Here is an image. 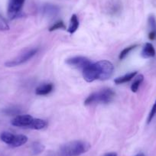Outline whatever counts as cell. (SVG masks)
<instances>
[{"label": "cell", "instance_id": "d6986e66", "mask_svg": "<svg viewBox=\"0 0 156 156\" xmlns=\"http://www.w3.org/2000/svg\"><path fill=\"white\" fill-rule=\"evenodd\" d=\"M137 47H138L137 44H134V45H131V46H129V47H127V48H124L123 50L120 52V54H119V58L120 60H123L124 58H125L126 57L127 55H128L132 51L134 50V49Z\"/></svg>", "mask_w": 156, "mask_h": 156}, {"label": "cell", "instance_id": "e0dca14e", "mask_svg": "<svg viewBox=\"0 0 156 156\" xmlns=\"http://www.w3.org/2000/svg\"><path fill=\"white\" fill-rule=\"evenodd\" d=\"M58 12V7L55 6V5H48L46 6H44V13L45 16H51V17H53L55 16Z\"/></svg>", "mask_w": 156, "mask_h": 156}, {"label": "cell", "instance_id": "ba28073f", "mask_svg": "<svg viewBox=\"0 0 156 156\" xmlns=\"http://www.w3.org/2000/svg\"><path fill=\"white\" fill-rule=\"evenodd\" d=\"M83 76L87 82H93L96 80H99V73L96 67L95 63H91L90 65L85 67L83 70Z\"/></svg>", "mask_w": 156, "mask_h": 156}, {"label": "cell", "instance_id": "7c38bea8", "mask_svg": "<svg viewBox=\"0 0 156 156\" xmlns=\"http://www.w3.org/2000/svg\"><path fill=\"white\" fill-rule=\"evenodd\" d=\"M136 75H137V71L130 72V73H127V74L124 75V76L115 78L114 82H115V83H116V84H122V83H127V82L133 80V78H135V76H136Z\"/></svg>", "mask_w": 156, "mask_h": 156}, {"label": "cell", "instance_id": "ac0fdd59", "mask_svg": "<svg viewBox=\"0 0 156 156\" xmlns=\"http://www.w3.org/2000/svg\"><path fill=\"white\" fill-rule=\"evenodd\" d=\"M144 80V76L142 74L138 75L137 77L135 79V80L133 81V83H132L131 85V90L133 91V93H136L139 90V86L141 85V83H142Z\"/></svg>", "mask_w": 156, "mask_h": 156}, {"label": "cell", "instance_id": "5b68a950", "mask_svg": "<svg viewBox=\"0 0 156 156\" xmlns=\"http://www.w3.org/2000/svg\"><path fill=\"white\" fill-rule=\"evenodd\" d=\"M25 0H9L8 16L10 19L17 17L22 10Z\"/></svg>", "mask_w": 156, "mask_h": 156}, {"label": "cell", "instance_id": "4fadbf2b", "mask_svg": "<svg viewBox=\"0 0 156 156\" xmlns=\"http://www.w3.org/2000/svg\"><path fill=\"white\" fill-rule=\"evenodd\" d=\"M47 125H48L47 122H46L45 120H44V119H34V118L31 126H29V129H31L40 130L45 128V127L47 126Z\"/></svg>", "mask_w": 156, "mask_h": 156}, {"label": "cell", "instance_id": "484cf974", "mask_svg": "<svg viewBox=\"0 0 156 156\" xmlns=\"http://www.w3.org/2000/svg\"><path fill=\"white\" fill-rule=\"evenodd\" d=\"M136 156H145V155L143 154V153H139V154H136Z\"/></svg>", "mask_w": 156, "mask_h": 156}, {"label": "cell", "instance_id": "5bb4252c", "mask_svg": "<svg viewBox=\"0 0 156 156\" xmlns=\"http://www.w3.org/2000/svg\"><path fill=\"white\" fill-rule=\"evenodd\" d=\"M79 28V20H78V18L76 16V15L73 14L72 15L71 18H70V25H69V28L67 29L70 34H73L74 32H76V30Z\"/></svg>", "mask_w": 156, "mask_h": 156}, {"label": "cell", "instance_id": "3957f363", "mask_svg": "<svg viewBox=\"0 0 156 156\" xmlns=\"http://www.w3.org/2000/svg\"><path fill=\"white\" fill-rule=\"evenodd\" d=\"M37 51H38V49L37 48H31L21 53L19 55H18L16 58L5 62V65L8 67H12L21 65V64H24V63L27 62L30 59H31L37 53Z\"/></svg>", "mask_w": 156, "mask_h": 156}, {"label": "cell", "instance_id": "8992f818", "mask_svg": "<svg viewBox=\"0 0 156 156\" xmlns=\"http://www.w3.org/2000/svg\"><path fill=\"white\" fill-rule=\"evenodd\" d=\"M66 64L69 66L77 69H83L91 64V61L87 58L83 56H76L66 60Z\"/></svg>", "mask_w": 156, "mask_h": 156}, {"label": "cell", "instance_id": "6da1fadb", "mask_svg": "<svg viewBox=\"0 0 156 156\" xmlns=\"http://www.w3.org/2000/svg\"><path fill=\"white\" fill-rule=\"evenodd\" d=\"M90 148V145L84 141L75 140L61 145L58 156H80Z\"/></svg>", "mask_w": 156, "mask_h": 156}, {"label": "cell", "instance_id": "ffe728a7", "mask_svg": "<svg viewBox=\"0 0 156 156\" xmlns=\"http://www.w3.org/2000/svg\"><path fill=\"white\" fill-rule=\"evenodd\" d=\"M58 29H66V25H64L63 21H58L54 24L51 27L49 28V31H54Z\"/></svg>", "mask_w": 156, "mask_h": 156}, {"label": "cell", "instance_id": "52a82bcc", "mask_svg": "<svg viewBox=\"0 0 156 156\" xmlns=\"http://www.w3.org/2000/svg\"><path fill=\"white\" fill-rule=\"evenodd\" d=\"M33 118L31 115H17L11 121V124L14 126L20 127V128H28L29 129V126H31Z\"/></svg>", "mask_w": 156, "mask_h": 156}, {"label": "cell", "instance_id": "44dd1931", "mask_svg": "<svg viewBox=\"0 0 156 156\" xmlns=\"http://www.w3.org/2000/svg\"><path fill=\"white\" fill-rule=\"evenodd\" d=\"M148 26H149L150 29H151L150 31H155L156 32V19L155 18H154V16L151 15V16L148 17Z\"/></svg>", "mask_w": 156, "mask_h": 156}, {"label": "cell", "instance_id": "cb8c5ba5", "mask_svg": "<svg viewBox=\"0 0 156 156\" xmlns=\"http://www.w3.org/2000/svg\"><path fill=\"white\" fill-rule=\"evenodd\" d=\"M148 38H149L151 41H154V40H156L155 31H150V32L148 33Z\"/></svg>", "mask_w": 156, "mask_h": 156}, {"label": "cell", "instance_id": "9c48e42d", "mask_svg": "<svg viewBox=\"0 0 156 156\" xmlns=\"http://www.w3.org/2000/svg\"><path fill=\"white\" fill-rule=\"evenodd\" d=\"M54 89V85L51 83H44L37 87L35 90V94L38 96H45L52 92Z\"/></svg>", "mask_w": 156, "mask_h": 156}, {"label": "cell", "instance_id": "277c9868", "mask_svg": "<svg viewBox=\"0 0 156 156\" xmlns=\"http://www.w3.org/2000/svg\"><path fill=\"white\" fill-rule=\"evenodd\" d=\"M99 73V80H106L112 76L114 71V66L109 61H100L95 63Z\"/></svg>", "mask_w": 156, "mask_h": 156}, {"label": "cell", "instance_id": "30bf717a", "mask_svg": "<svg viewBox=\"0 0 156 156\" xmlns=\"http://www.w3.org/2000/svg\"><path fill=\"white\" fill-rule=\"evenodd\" d=\"M155 49L151 43H146L142 51V56L144 58H151L155 56Z\"/></svg>", "mask_w": 156, "mask_h": 156}, {"label": "cell", "instance_id": "603a6c76", "mask_svg": "<svg viewBox=\"0 0 156 156\" xmlns=\"http://www.w3.org/2000/svg\"><path fill=\"white\" fill-rule=\"evenodd\" d=\"M156 114V100L154 102V105H153L152 108H151V111H150L149 114H148V119H147V123L149 124L150 122H151V120L153 119V118L154 117Z\"/></svg>", "mask_w": 156, "mask_h": 156}, {"label": "cell", "instance_id": "d4e9b609", "mask_svg": "<svg viewBox=\"0 0 156 156\" xmlns=\"http://www.w3.org/2000/svg\"><path fill=\"white\" fill-rule=\"evenodd\" d=\"M104 156H117V154L115 152H108L105 154Z\"/></svg>", "mask_w": 156, "mask_h": 156}, {"label": "cell", "instance_id": "2e32d148", "mask_svg": "<svg viewBox=\"0 0 156 156\" xmlns=\"http://www.w3.org/2000/svg\"><path fill=\"white\" fill-rule=\"evenodd\" d=\"M45 148L44 145L43 144H41V142H33L32 145L31 146V150L32 154H41V152H43Z\"/></svg>", "mask_w": 156, "mask_h": 156}, {"label": "cell", "instance_id": "7a4b0ae2", "mask_svg": "<svg viewBox=\"0 0 156 156\" xmlns=\"http://www.w3.org/2000/svg\"><path fill=\"white\" fill-rule=\"evenodd\" d=\"M115 92L110 88H105V89L99 90L97 92H94L91 94L85 100L84 105L95 104V103H103L106 104L109 103L113 100L115 97Z\"/></svg>", "mask_w": 156, "mask_h": 156}, {"label": "cell", "instance_id": "9a60e30c", "mask_svg": "<svg viewBox=\"0 0 156 156\" xmlns=\"http://www.w3.org/2000/svg\"><path fill=\"white\" fill-rule=\"evenodd\" d=\"M14 137L15 135L9 132H2L0 133V140L5 142L7 145H11Z\"/></svg>", "mask_w": 156, "mask_h": 156}, {"label": "cell", "instance_id": "8fae6325", "mask_svg": "<svg viewBox=\"0 0 156 156\" xmlns=\"http://www.w3.org/2000/svg\"><path fill=\"white\" fill-rule=\"evenodd\" d=\"M27 142H28V137L25 135H15V137L10 146L17 148L25 145Z\"/></svg>", "mask_w": 156, "mask_h": 156}, {"label": "cell", "instance_id": "7402d4cb", "mask_svg": "<svg viewBox=\"0 0 156 156\" xmlns=\"http://www.w3.org/2000/svg\"><path fill=\"white\" fill-rule=\"evenodd\" d=\"M0 30L1 31H7L9 30V25L7 23L5 19L0 15Z\"/></svg>", "mask_w": 156, "mask_h": 156}]
</instances>
